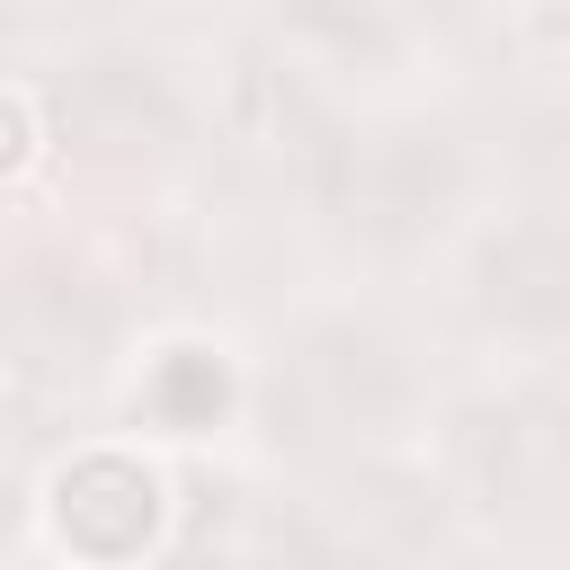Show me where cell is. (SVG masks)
Masks as SVG:
<instances>
[{
  "mask_svg": "<svg viewBox=\"0 0 570 570\" xmlns=\"http://www.w3.org/2000/svg\"><path fill=\"white\" fill-rule=\"evenodd\" d=\"M53 525L80 561H134L160 525V481L125 454H80L53 481Z\"/></svg>",
  "mask_w": 570,
  "mask_h": 570,
  "instance_id": "obj_1",
  "label": "cell"
},
{
  "mask_svg": "<svg viewBox=\"0 0 570 570\" xmlns=\"http://www.w3.org/2000/svg\"><path fill=\"white\" fill-rule=\"evenodd\" d=\"M232 142H240L258 169H294V178H312V169L338 160V142H330V125L312 116L303 80H294V71H267V62H249V71L232 80Z\"/></svg>",
  "mask_w": 570,
  "mask_h": 570,
  "instance_id": "obj_2",
  "label": "cell"
},
{
  "mask_svg": "<svg viewBox=\"0 0 570 570\" xmlns=\"http://www.w3.org/2000/svg\"><path fill=\"white\" fill-rule=\"evenodd\" d=\"M481 294L517 330H570V223H525L481 258Z\"/></svg>",
  "mask_w": 570,
  "mask_h": 570,
  "instance_id": "obj_3",
  "label": "cell"
},
{
  "mask_svg": "<svg viewBox=\"0 0 570 570\" xmlns=\"http://www.w3.org/2000/svg\"><path fill=\"white\" fill-rule=\"evenodd\" d=\"M187 570H330V552L303 517H276V508L223 490L187 534Z\"/></svg>",
  "mask_w": 570,
  "mask_h": 570,
  "instance_id": "obj_4",
  "label": "cell"
},
{
  "mask_svg": "<svg viewBox=\"0 0 570 570\" xmlns=\"http://www.w3.org/2000/svg\"><path fill=\"white\" fill-rule=\"evenodd\" d=\"M472 454L508 499H570V410H499L481 419Z\"/></svg>",
  "mask_w": 570,
  "mask_h": 570,
  "instance_id": "obj_5",
  "label": "cell"
},
{
  "mask_svg": "<svg viewBox=\"0 0 570 570\" xmlns=\"http://www.w3.org/2000/svg\"><path fill=\"white\" fill-rule=\"evenodd\" d=\"M294 392L330 419V428H356V419H374V410H392V356L374 347V338H312L303 356H294Z\"/></svg>",
  "mask_w": 570,
  "mask_h": 570,
  "instance_id": "obj_6",
  "label": "cell"
},
{
  "mask_svg": "<svg viewBox=\"0 0 570 570\" xmlns=\"http://www.w3.org/2000/svg\"><path fill=\"white\" fill-rule=\"evenodd\" d=\"M71 125H80L89 142H107V151H160V142L178 134V116H169L160 80H142V71H98V80L80 89Z\"/></svg>",
  "mask_w": 570,
  "mask_h": 570,
  "instance_id": "obj_7",
  "label": "cell"
},
{
  "mask_svg": "<svg viewBox=\"0 0 570 570\" xmlns=\"http://www.w3.org/2000/svg\"><path fill=\"white\" fill-rule=\"evenodd\" d=\"M445 151L436 142H392V151H374L365 169H356V196L374 205V223H410V214H428L436 196H445Z\"/></svg>",
  "mask_w": 570,
  "mask_h": 570,
  "instance_id": "obj_8",
  "label": "cell"
},
{
  "mask_svg": "<svg viewBox=\"0 0 570 570\" xmlns=\"http://www.w3.org/2000/svg\"><path fill=\"white\" fill-rule=\"evenodd\" d=\"M160 401H178V410H223V374L196 383V356H178V365L160 374Z\"/></svg>",
  "mask_w": 570,
  "mask_h": 570,
  "instance_id": "obj_9",
  "label": "cell"
}]
</instances>
